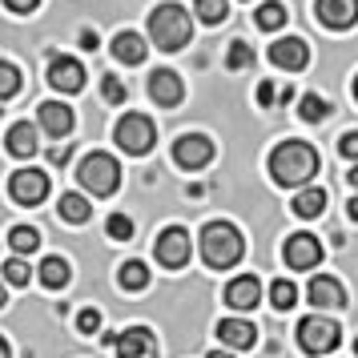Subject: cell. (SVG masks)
<instances>
[{
  "label": "cell",
  "instance_id": "obj_22",
  "mask_svg": "<svg viewBox=\"0 0 358 358\" xmlns=\"http://www.w3.org/2000/svg\"><path fill=\"white\" fill-rule=\"evenodd\" d=\"M322 210H326V189L310 185L302 194H294V213H298V217H318Z\"/></svg>",
  "mask_w": 358,
  "mask_h": 358
},
{
  "label": "cell",
  "instance_id": "obj_11",
  "mask_svg": "<svg viewBox=\"0 0 358 358\" xmlns=\"http://www.w3.org/2000/svg\"><path fill=\"white\" fill-rule=\"evenodd\" d=\"M286 266L290 270H310V266H318L322 262V245H318V238L314 234H294V238H286Z\"/></svg>",
  "mask_w": 358,
  "mask_h": 358
},
{
  "label": "cell",
  "instance_id": "obj_35",
  "mask_svg": "<svg viewBox=\"0 0 358 358\" xmlns=\"http://www.w3.org/2000/svg\"><path fill=\"white\" fill-rule=\"evenodd\" d=\"M101 97L109 101V105H121V101H125V85L117 81L113 73H109V77H105V81H101Z\"/></svg>",
  "mask_w": 358,
  "mask_h": 358
},
{
  "label": "cell",
  "instance_id": "obj_24",
  "mask_svg": "<svg viewBox=\"0 0 358 358\" xmlns=\"http://www.w3.org/2000/svg\"><path fill=\"white\" fill-rule=\"evenodd\" d=\"M89 213H93V206H89L85 194H61V217L65 222L81 226V222H89Z\"/></svg>",
  "mask_w": 358,
  "mask_h": 358
},
{
  "label": "cell",
  "instance_id": "obj_8",
  "mask_svg": "<svg viewBox=\"0 0 358 358\" xmlns=\"http://www.w3.org/2000/svg\"><path fill=\"white\" fill-rule=\"evenodd\" d=\"M173 162L181 169H206L213 162V141L206 133H185V137H178V145H173Z\"/></svg>",
  "mask_w": 358,
  "mask_h": 358
},
{
  "label": "cell",
  "instance_id": "obj_29",
  "mask_svg": "<svg viewBox=\"0 0 358 358\" xmlns=\"http://www.w3.org/2000/svg\"><path fill=\"white\" fill-rule=\"evenodd\" d=\"M197 17L206 20V24H222V20L229 17V4L226 0H194Z\"/></svg>",
  "mask_w": 358,
  "mask_h": 358
},
{
  "label": "cell",
  "instance_id": "obj_10",
  "mask_svg": "<svg viewBox=\"0 0 358 358\" xmlns=\"http://www.w3.org/2000/svg\"><path fill=\"white\" fill-rule=\"evenodd\" d=\"M49 85L57 89V93H81L85 89V65L77 61V57H52Z\"/></svg>",
  "mask_w": 358,
  "mask_h": 358
},
{
  "label": "cell",
  "instance_id": "obj_15",
  "mask_svg": "<svg viewBox=\"0 0 358 358\" xmlns=\"http://www.w3.org/2000/svg\"><path fill=\"white\" fill-rule=\"evenodd\" d=\"M314 17L326 29H350L358 20V0H314Z\"/></svg>",
  "mask_w": 358,
  "mask_h": 358
},
{
  "label": "cell",
  "instance_id": "obj_27",
  "mask_svg": "<svg viewBox=\"0 0 358 358\" xmlns=\"http://www.w3.org/2000/svg\"><path fill=\"white\" fill-rule=\"evenodd\" d=\"M270 302H274V310L298 306V286H294V282H286V278H278L274 286H270Z\"/></svg>",
  "mask_w": 358,
  "mask_h": 358
},
{
  "label": "cell",
  "instance_id": "obj_41",
  "mask_svg": "<svg viewBox=\"0 0 358 358\" xmlns=\"http://www.w3.org/2000/svg\"><path fill=\"white\" fill-rule=\"evenodd\" d=\"M49 162H52V165H65V162H69V149H52Z\"/></svg>",
  "mask_w": 358,
  "mask_h": 358
},
{
  "label": "cell",
  "instance_id": "obj_18",
  "mask_svg": "<svg viewBox=\"0 0 358 358\" xmlns=\"http://www.w3.org/2000/svg\"><path fill=\"white\" fill-rule=\"evenodd\" d=\"M36 121H41V129L52 133V137H69V133H73V109L61 105V101H45L41 113H36Z\"/></svg>",
  "mask_w": 358,
  "mask_h": 358
},
{
  "label": "cell",
  "instance_id": "obj_13",
  "mask_svg": "<svg viewBox=\"0 0 358 358\" xmlns=\"http://www.w3.org/2000/svg\"><path fill=\"white\" fill-rule=\"evenodd\" d=\"M149 97L157 101L162 109H178L181 97H185V85L173 69H157L153 77H149Z\"/></svg>",
  "mask_w": 358,
  "mask_h": 358
},
{
  "label": "cell",
  "instance_id": "obj_32",
  "mask_svg": "<svg viewBox=\"0 0 358 358\" xmlns=\"http://www.w3.org/2000/svg\"><path fill=\"white\" fill-rule=\"evenodd\" d=\"M4 282L8 286H29V262H24V254L4 262Z\"/></svg>",
  "mask_w": 358,
  "mask_h": 358
},
{
  "label": "cell",
  "instance_id": "obj_23",
  "mask_svg": "<svg viewBox=\"0 0 358 358\" xmlns=\"http://www.w3.org/2000/svg\"><path fill=\"white\" fill-rule=\"evenodd\" d=\"M254 24H258L262 33H274V29H282V24H286V4H282V0H266L258 13H254Z\"/></svg>",
  "mask_w": 358,
  "mask_h": 358
},
{
  "label": "cell",
  "instance_id": "obj_36",
  "mask_svg": "<svg viewBox=\"0 0 358 358\" xmlns=\"http://www.w3.org/2000/svg\"><path fill=\"white\" fill-rule=\"evenodd\" d=\"M77 330H81V334H97V330H101V314L93 306L81 310V314H77Z\"/></svg>",
  "mask_w": 358,
  "mask_h": 358
},
{
  "label": "cell",
  "instance_id": "obj_44",
  "mask_svg": "<svg viewBox=\"0 0 358 358\" xmlns=\"http://www.w3.org/2000/svg\"><path fill=\"white\" fill-rule=\"evenodd\" d=\"M350 185H355V189H358V165H355V169H350Z\"/></svg>",
  "mask_w": 358,
  "mask_h": 358
},
{
  "label": "cell",
  "instance_id": "obj_17",
  "mask_svg": "<svg viewBox=\"0 0 358 358\" xmlns=\"http://www.w3.org/2000/svg\"><path fill=\"white\" fill-rule=\"evenodd\" d=\"M258 298H262V282L254 274L234 278V282L226 286V306L229 310H254L258 306Z\"/></svg>",
  "mask_w": 358,
  "mask_h": 358
},
{
  "label": "cell",
  "instance_id": "obj_19",
  "mask_svg": "<svg viewBox=\"0 0 358 358\" xmlns=\"http://www.w3.org/2000/svg\"><path fill=\"white\" fill-rule=\"evenodd\" d=\"M217 338L226 342V346H234V350H250L258 342V330H254V322H245V318H222L217 322Z\"/></svg>",
  "mask_w": 358,
  "mask_h": 358
},
{
  "label": "cell",
  "instance_id": "obj_43",
  "mask_svg": "<svg viewBox=\"0 0 358 358\" xmlns=\"http://www.w3.org/2000/svg\"><path fill=\"white\" fill-rule=\"evenodd\" d=\"M0 358H13V350H8V342L0 338Z\"/></svg>",
  "mask_w": 358,
  "mask_h": 358
},
{
  "label": "cell",
  "instance_id": "obj_12",
  "mask_svg": "<svg viewBox=\"0 0 358 358\" xmlns=\"http://www.w3.org/2000/svg\"><path fill=\"white\" fill-rule=\"evenodd\" d=\"M270 61H274L278 69H286V73H302V69L310 65L306 41H298V36H282V41H274V45H270Z\"/></svg>",
  "mask_w": 358,
  "mask_h": 358
},
{
  "label": "cell",
  "instance_id": "obj_25",
  "mask_svg": "<svg viewBox=\"0 0 358 358\" xmlns=\"http://www.w3.org/2000/svg\"><path fill=\"white\" fill-rule=\"evenodd\" d=\"M117 282H121V290H145L149 286V266L145 262H125V266L117 270Z\"/></svg>",
  "mask_w": 358,
  "mask_h": 358
},
{
  "label": "cell",
  "instance_id": "obj_16",
  "mask_svg": "<svg viewBox=\"0 0 358 358\" xmlns=\"http://www.w3.org/2000/svg\"><path fill=\"white\" fill-rule=\"evenodd\" d=\"M310 302L318 310H342L346 306V290H342V282L338 278H330V274H318V278H310Z\"/></svg>",
  "mask_w": 358,
  "mask_h": 358
},
{
  "label": "cell",
  "instance_id": "obj_5",
  "mask_svg": "<svg viewBox=\"0 0 358 358\" xmlns=\"http://www.w3.org/2000/svg\"><path fill=\"white\" fill-rule=\"evenodd\" d=\"M342 342V330L334 318H326V314H310L298 322V346L306 350V355H330L334 346Z\"/></svg>",
  "mask_w": 358,
  "mask_h": 358
},
{
  "label": "cell",
  "instance_id": "obj_1",
  "mask_svg": "<svg viewBox=\"0 0 358 358\" xmlns=\"http://www.w3.org/2000/svg\"><path fill=\"white\" fill-rule=\"evenodd\" d=\"M318 173V149L306 141H282L270 153V178L278 185H306Z\"/></svg>",
  "mask_w": 358,
  "mask_h": 358
},
{
  "label": "cell",
  "instance_id": "obj_6",
  "mask_svg": "<svg viewBox=\"0 0 358 358\" xmlns=\"http://www.w3.org/2000/svg\"><path fill=\"white\" fill-rule=\"evenodd\" d=\"M113 137H117V145L125 149V153L141 157V153H149L153 141H157V125H153L145 113H125L121 121H117Z\"/></svg>",
  "mask_w": 358,
  "mask_h": 358
},
{
  "label": "cell",
  "instance_id": "obj_9",
  "mask_svg": "<svg viewBox=\"0 0 358 358\" xmlns=\"http://www.w3.org/2000/svg\"><path fill=\"white\" fill-rule=\"evenodd\" d=\"M8 194H13V201H20V206H41V201L49 197V178H45L41 169H17L13 181H8Z\"/></svg>",
  "mask_w": 358,
  "mask_h": 358
},
{
  "label": "cell",
  "instance_id": "obj_37",
  "mask_svg": "<svg viewBox=\"0 0 358 358\" xmlns=\"http://www.w3.org/2000/svg\"><path fill=\"white\" fill-rule=\"evenodd\" d=\"M338 153L346 157V162H358V129L342 133V141H338Z\"/></svg>",
  "mask_w": 358,
  "mask_h": 358
},
{
  "label": "cell",
  "instance_id": "obj_7",
  "mask_svg": "<svg viewBox=\"0 0 358 358\" xmlns=\"http://www.w3.org/2000/svg\"><path fill=\"white\" fill-rule=\"evenodd\" d=\"M153 254L162 262L165 270H181L185 262H189V234L181 226H169L157 234V245H153Z\"/></svg>",
  "mask_w": 358,
  "mask_h": 358
},
{
  "label": "cell",
  "instance_id": "obj_33",
  "mask_svg": "<svg viewBox=\"0 0 358 358\" xmlns=\"http://www.w3.org/2000/svg\"><path fill=\"white\" fill-rule=\"evenodd\" d=\"M226 65L229 69H245V65H254V49L245 45V41H234L226 52Z\"/></svg>",
  "mask_w": 358,
  "mask_h": 358
},
{
  "label": "cell",
  "instance_id": "obj_14",
  "mask_svg": "<svg viewBox=\"0 0 358 358\" xmlns=\"http://www.w3.org/2000/svg\"><path fill=\"white\" fill-rule=\"evenodd\" d=\"M117 358H157V338L145 326H129L117 334Z\"/></svg>",
  "mask_w": 358,
  "mask_h": 358
},
{
  "label": "cell",
  "instance_id": "obj_28",
  "mask_svg": "<svg viewBox=\"0 0 358 358\" xmlns=\"http://www.w3.org/2000/svg\"><path fill=\"white\" fill-rule=\"evenodd\" d=\"M326 117H330V101L318 97V93H306V97H302V121L318 125V121H326Z\"/></svg>",
  "mask_w": 358,
  "mask_h": 358
},
{
  "label": "cell",
  "instance_id": "obj_42",
  "mask_svg": "<svg viewBox=\"0 0 358 358\" xmlns=\"http://www.w3.org/2000/svg\"><path fill=\"white\" fill-rule=\"evenodd\" d=\"M346 213H350V217L358 222V197H350V206H346Z\"/></svg>",
  "mask_w": 358,
  "mask_h": 358
},
{
  "label": "cell",
  "instance_id": "obj_31",
  "mask_svg": "<svg viewBox=\"0 0 358 358\" xmlns=\"http://www.w3.org/2000/svg\"><path fill=\"white\" fill-rule=\"evenodd\" d=\"M17 89H20V69L8 65V61H0V101L17 97Z\"/></svg>",
  "mask_w": 358,
  "mask_h": 358
},
{
  "label": "cell",
  "instance_id": "obj_2",
  "mask_svg": "<svg viewBox=\"0 0 358 358\" xmlns=\"http://www.w3.org/2000/svg\"><path fill=\"white\" fill-rule=\"evenodd\" d=\"M149 36H153V45L162 52H178L189 45V36H194V24H189V13L181 8V4H157L153 13H149Z\"/></svg>",
  "mask_w": 358,
  "mask_h": 358
},
{
  "label": "cell",
  "instance_id": "obj_38",
  "mask_svg": "<svg viewBox=\"0 0 358 358\" xmlns=\"http://www.w3.org/2000/svg\"><path fill=\"white\" fill-rule=\"evenodd\" d=\"M274 85H270V81H262L258 85V105H262V109H270V105H274Z\"/></svg>",
  "mask_w": 358,
  "mask_h": 358
},
{
  "label": "cell",
  "instance_id": "obj_30",
  "mask_svg": "<svg viewBox=\"0 0 358 358\" xmlns=\"http://www.w3.org/2000/svg\"><path fill=\"white\" fill-rule=\"evenodd\" d=\"M8 242H13V250H17V254H33L36 245H41V234H36L33 226H17L13 234H8Z\"/></svg>",
  "mask_w": 358,
  "mask_h": 358
},
{
  "label": "cell",
  "instance_id": "obj_4",
  "mask_svg": "<svg viewBox=\"0 0 358 358\" xmlns=\"http://www.w3.org/2000/svg\"><path fill=\"white\" fill-rule=\"evenodd\" d=\"M77 178H81V185L93 197H109V194H117V185H121V165H117L113 153H89V157L77 165Z\"/></svg>",
  "mask_w": 358,
  "mask_h": 358
},
{
  "label": "cell",
  "instance_id": "obj_3",
  "mask_svg": "<svg viewBox=\"0 0 358 358\" xmlns=\"http://www.w3.org/2000/svg\"><path fill=\"white\" fill-rule=\"evenodd\" d=\"M245 254V238L238 234V226H229V222H210V226L201 229V258L206 266L213 270H229V266H238Z\"/></svg>",
  "mask_w": 358,
  "mask_h": 358
},
{
  "label": "cell",
  "instance_id": "obj_47",
  "mask_svg": "<svg viewBox=\"0 0 358 358\" xmlns=\"http://www.w3.org/2000/svg\"><path fill=\"white\" fill-rule=\"evenodd\" d=\"M355 97H358V77H355Z\"/></svg>",
  "mask_w": 358,
  "mask_h": 358
},
{
  "label": "cell",
  "instance_id": "obj_40",
  "mask_svg": "<svg viewBox=\"0 0 358 358\" xmlns=\"http://www.w3.org/2000/svg\"><path fill=\"white\" fill-rule=\"evenodd\" d=\"M97 45H101L97 33H81V49H93V52H97Z\"/></svg>",
  "mask_w": 358,
  "mask_h": 358
},
{
  "label": "cell",
  "instance_id": "obj_48",
  "mask_svg": "<svg viewBox=\"0 0 358 358\" xmlns=\"http://www.w3.org/2000/svg\"><path fill=\"white\" fill-rule=\"evenodd\" d=\"M355 355H358V338H355Z\"/></svg>",
  "mask_w": 358,
  "mask_h": 358
},
{
  "label": "cell",
  "instance_id": "obj_20",
  "mask_svg": "<svg viewBox=\"0 0 358 358\" xmlns=\"http://www.w3.org/2000/svg\"><path fill=\"white\" fill-rule=\"evenodd\" d=\"M113 57L121 61V65H141V61H145V41H141L137 33H117Z\"/></svg>",
  "mask_w": 358,
  "mask_h": 358
},
{
  "label": "cell",
  "instance_id": "obj_45",
  "mask_svg": "<svg viewBox=\"0 0 358 358\" xmlns=\"http://www.w3.org/2000/svg\"><path fill=\"white\" fill-rule=\"evenodd\" d=\"M210 358H234V355H226V350H213V355Z\"/></svg>",
  "mask_w": 358,
  "mask_h": 358
},
{
  "label": "cell",
  "instance_id": "obj_34",
  "mask_svg": "<svg viewBox=\"0 0 358 358\" xmlns=\"http://www.w3.org/2000/svg\"><path fill=\"white\" fill-rule=\"evenodd\" d=\"M105 229H109V238H113V242H129V238H133V222L125 217V213H113Z\"/></svg>",
  "mask_w": 358,
  "mask_h": 358
},
{
  "label": "cell",
  "instance_id": "obj_26",
  "mask_svg": "<svg viewBox=\"0 0 358 358\" xmlns=\"http://www.w3.org/2000/svg\"><path fill=\"white\" fill-rule=\"evenodd\" d=\"M41 282H45L49 290L69 286V262L65 258H45V262H41Z\"/></svg>",
  "mask_w": 358,
  "mask_h": 358
},
{
  "label": "cell",
  "instance_id": "obj_21",
  "mask_svg": "<svg viewBox=\"0 0 358 358\" xmlns=\"http://www.w3.org/2000/svg\"><path fill=\"white\" fill-rule=\"evenodd\" d=\"M8 153H13V157H33L36 153V129L29 121H17V125L8 129Z\"/></svg>",
  "mask_w": 358,
  "mask_h": 358
},
{
  "label": "cell",
  "instance_id": "obj_39",
  "mask_svg": "<svg viewBox=\"0 0 358 358\" xmlns=\"http://www.w3.org/2000/svg\"><path fill=\"white\" fill-rule=\"evenodd\" d=\"M4 4H8V13H20V17H24V13H33L41 0H4Z\"/></svg>",
  "mask_w": 358,
  "mask_h": 358
},
{
  "label": "cell",
  "instance_id": "obj_46",
  "mask_svg": "<svg viewBox=\"0 0 358 358\" xmlns=\"http://www.w3.org/2000/svg\"><path fill=\"white\" fill-rule=\"evenodd\" d=\"M4 302H8V298H4V286H0V306H4Z\"/></svg>",
  "mask_w": 358,
  "mask_h": 358
}]
</instances>
